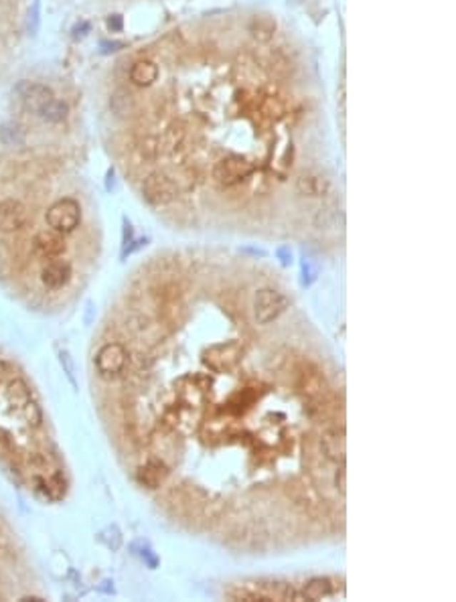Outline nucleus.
<instances>
[{
  "label": "nucleus",
  "mask_w": 456,
  "mask_h": 602,
  "mask_svg": "<svg viewBox=\"0 0 456 602\" xmlns=\"http://www.w3.org/2000/svg\"><path fill=\"white\" fill-rule=\"evenodd\" d=\"M253 173V164L241 154H228L213 166V179L221 187H235Z\"/></svg>",
  "instance_id": "1"
},
{
  "label": "nucleus",
  "mask_w": 456,
  "mask_h": 602,
  "mask_svg": "<svg viewBox=\"0 0 456 602\" xmlns=\"http://www.w3.org/2000/svg\"><path fill=\"white\" fill-rule=\"evenodd\" d=\"M81 221V207L76 199L55 201L47 211V224L59 234H71Z\"/></svg>",
  "instance_id": "2"
},
{
  "label": "nucleus",
  "mask_w": 456,
  "mask_h": 602,
  "mask_svg": "<svg viewBox=\"0 0 456 602\" xmlns=\"http://www.w3.org/2000/svg\"><path fill=\"white\" fill-rule=\"evenodd\" d=\"M142 195L154 207H163L177 199V183L165 173H152L142 183Z\"/></svg>",
  "instance_id": "3"
},
{
  "label": "nucleus",
  "mask_w": 456,
  "mask_h": 602,
  "mask_svg": "<svg viewBox=\"0 0 456 602\" xmlns=\"http://www.w3.org/2000/svg\"><path fill=\"white\" fill-rule=\"evenodd\" d=\"M288 306V299L274 289H262L258 290L255 299H253V314L255 321L260 325H268L272 321H276L280 314L286 311Z\"/></svg>",
  "instance_id": "4"
},
{
  "label": "nucleus",
  "mask_w": 456,
  "mask_h": 602,
  "mask_svg": "<svg viewBox=\"0 0 456 602\" xmlns=\"http://www.w3.org/2000/svg\"><path fill=\"white\" fill-rule=\"evenodd\" d=\"M128 363V351L124 345L120 343H106L98 351L96 357V367L100 371L101 377H118Z\"/></svg>",
  "instance_id": "5"
},
{
  "label": "nucleus",
  "mask_w": 456,
  "mask_h": 602,
  "mask_svg": "<svg viewBox=\"0 0 456 602\" xmlns=\"http://www.w3.org/2000/svg\"><path fill=\"white\" fill-rule=\"evenodd\" d=\"M16 96V100L21 101V106L29 110V112L37 114L49 104L55 96L53 89L47 88L45 84H37V81H21L13 91Z\"/></svg>",
  "instance_id": "6"
},
{
  "label": "nucleus",
  "mask_w": 456,
  "mask_h": 602,
  "mask_svg": "<svg viewBox=\"0 0 456 602\" xmlns=\"http://www.w3.org/2000/svg\"><path fill=\"white\" fill-rule=\"evenodd\" d=\"M243 357V349L240 343H219L205 351V363L213 371H231L235 365L240 363Z\"/></svg>",
  "instance_id": "7"
},
{
  "label": "nucleus",
  "mask_w": 456,
  "mask_h": 602,
  "mask_svg": "<svg viewBox=\"0 0 456 602\" xmlns=\"http://www.w3.org/2000/svg\"><path fill=\"white\" fill-rule=\"evenodd\" d=\"M26 207L21 201L6 199L0 203V231H19L26 224Z\"/></svg>",
  "instance_id": "8"
},
{
  "label": "nucleus",
  "mask_w": 456,
  "mask_h": 602,
  "mask_svg": "<svg viewBox=\"0 0 456 602\" xmlns=\"http://www.w3.org/2000/svg\"><path fill=\"white\" fill-rule=\"evenodd\" d=\"M71 280V266L64 260H51L41 270V282L49 290H59Z\"/></svg>",
  "instance_id": "9"
},
{
  "label": "nucleus",
  "mask_w": 456,
  "mask_h": 602,
  "mask_svg": "<svg viewBox=\"0 0 456 602\" xmlns=\"http://www.w3.org/2000/svg\"><path fill=\"white\" fill-rule=\"evenodd\" d=\"M136 478H138L140 485L146 487V489H158V487L165 485V481L168 478V468L163 461L152 458L136 471Z\"/></svg>",
  "instance_id": "10"
},
{
  "label": "nucleus",
  "mask_w": 456,
  "mask_h": 602,
  "mask_svg": "<svg viewBox=\"0 0 456 602\" xmlns=\"http://www.w3.org/2000/svg\"><path fill=\"white\" fill-rule=\"evenodd\" d=\"M320 452L327 461L333 463H343L345 452H347V442H345V432L343 430H327L320 436Z\"/></svg>",
  "instance_id": "11"
},
{
  "label": "nucleus",
  "mask_w": 456,
  "mask_h": 602,
  "mask_svg": "<svg viewBox=\"0 0 456 602\" xmlns=\"http://www.w3.org/2000/svg\"><path fill=\"white\" fill-rule=\"evenodd\" d=\"M33 244H35V250H37L39 256H43V258H57V256H61L65 251L64 234H59L55 229L37 234V238H35Z\"/></svg>",
  "instance_id": "12"
},
{
  "label": "nucleus",
  "mask_w": 456,
  "mask_h": 602,
  "mask_svg": "<svg viewBox=\"0 0 456 602\" xmlns=\"http://www.w3.org/2000/svg\"><path fill=\"white\" fill-rule=\"evenodd\" d=\"M298 388L303 389L308 398H318L325 391V377L315 365H306L298 371Z\"/></svg>",
  "instance_id": "13"
},
{
  "label": "nucleus",
  "mask_w": 456,
  "mask_h": 602,
  "mask_svg": "<svg viewBox=\"0 0 456 602\" xmlns=\"http://www.w3.org/2000/svg\"><path fill=\"white\" fill-rule=\"evenodd\" d=\"M158 79V67L151 59H140L130 67V81L140 88H148Z\"/></svg>",
  "instance_id": "14"
},
{
  "label": "nucleus",
  "mask_w": 456,
  "mask_h": 602,
  "mask_svg": "<svg viewBox=\"0 0 456 602\" xmlns=\"http://www.w3.org/2000/svg\"><path fill=\"white\" fill-rule=\"evenodd\" d=\"M329 179L318 173H308V175H303L298 179V193L304 195V197H323L327 191H329Z\"/></svg>",
  "instance_id": "15"
},
{
  "label": "nucleus",
  "mask_w": 456,
  "mask_h": 602,
  "mask_svg": "<svg viewBox=\"0 0 456 602\" xmlns=\"http://www.w3.org/2000/svg\"><path fill=\"white\" fill-rule=\"evenodd\" d=\"M255 400H258L255 389H252V388L240 389V391H238V393H233V396H231V400L228 401L229 414L243 416L248 410H250V408H252L253 403H255Z\"/></svg>",
  "instance_id": "16"
},
{
  "label": "nucleus",
  "mask_w": 456,
  "mask_h": 602,
  "mask_svg": "<svg viewBox=\"0 0 456 602\" xmlns=\"http://www.w3.org/2000/svg\"><path fill=\"white\" fill-rule=\"evenodd\" d=\"M274 31H276V21L270 16V14H255L252 19V23H250V33H252L253 39H258V41H270L272 39V35H274Z\"/></svg>",
  "instance_id": "17"
},
{
  "label": "nucleus",
  "mask_w": 456,
  "mask_h": 602,
  "mask_svg": "<svg viewBox=\"0 0 456 602\" xmlns=\"http://www.w3.org/2000/svg\"><path fill=\"white\" fill-rule=\"evenodd\" d=\"M333 594H335V588H333L329 578H315V580H310V582L304 586V592L300 594V598L320 601V598H330Z\"/></svg>",
  "instance_id": "18"
},
{
  "label": "nucleus",
  "mask_w": 456,
  "mask_h": 602,
  "mask_svg": "<svg viewBox=\"0 0 456 602\" xmlns=\"http://www.w3.org/2000/svg\"><path fill=\"white\" fill-rule=\"evenodd\" d=\"M67 114H69V106H67L65 101L53 98V100L39 112V116H41L43 120H47V122L59 124V122H64L65 118H67Z\"/></svg>",
  "instance_id": "19"
},
{
  "label": "nucleus",
  "mask_w": 456,
  "mask_h": 602,
  "mask_svg": "<svg viewBox=\"0 0 456 602\" xmlns=\"http://www.w3.org/2000/svg\"><path fill=\"white\" fill-rule=\"evenodd\" d=\"M6 396H9V401L13 403L14 408H23L26 401H31V389L26 388L25 381L21 379H14L9 383V389H6Z\"/></svg>",
  "instance_id": "20"
},
{
  "label": "nucleus",
  "mask_w": 456,
  "mask_h": 602,
  "mask_svg": "<svg viewBox=\"0 0 456 602\" xmlns=\"http://www.w3.org/2000/svg\"><path fill=\"white\" fill-rule=\"evenodd\" d=\"M0 139H2L4 144H9V146H16V144H23V142H25V132H23L21 126L6 124L0 130Z\"/></svg>",
  "instance_id": "21"
},
{
  "label": "nucleus",
  "mask_w": 456,
  "mask_h": 602,
  "mask_svg": "<svg viewBox=\"0 0 456 602\" xmlns=\"http://www.w3.org/2000/svg\"><path fill=\"white\" fill-rule=\"evenodd\" d=\"M23 414H25L26 422L31 424V426H39L41 422H43V414H41V408H39L35 401H26L25 406H23Z\"/></svg>",
  "instance_id": "22"
},
{
  "label": "nucleus",
  "mask_w": 456,
  "mask_h": 602,
  "mask_svg": "<svg viewBox=\"0 0 456 602\" xmlns=\"http://www.w3.org/2000/svg\"><path fill=\"white\" fill-rule=\"evenodd\" d=\"M39 26H41V2L35 0L33 6L29 9V33L37 35Z\"/></svg>",
  "instance_id": "23"
},
{
  "label": "nucleus",
  "mask_w": 456,
  "mask_h": 602,
  "mask_svg": "<svg viewBox=\"0 0 456 602\" xmlns=\"http://www.w3.org/2000/svg\"><path fill=\"white\" fill-rule=\"evenodd\" d=\"M106 26H108V31H112V33H120V31L124 29V19H122V14H110V16L106 19Z\"/></svg>",
  "instance_id": "24"
},
{
  "label": "nucleus",
  "mask_w": 456,
  "mask_h": 602,
  "mask_svg": "<svg viewBox=\"0 0 456 602\" xmlns=\"http://www.w3.org/2000/svg\"><path fill=\"white\" fill-rule=\"evenodd\" d=\"M345 477H347V473H345V466H341L339 471H337V477H335V485H337V489L341 491V495H345Z\"/></svg>",
  "instance_id": "25"
},
{
  "label": "nucleus",
  "mask_w": 456,
  "mask_h": 602,
  "mask_svg": "<svg viewBox=\"0 0 456 602\" xmlns=\"http://www.w3.org/2000/svg\"><path fill=\"white\" fill-rule=\"evenodd\" d=\"M101 47H106V53H110V51H112V53H114V51H118L120 49V47H124V43H101Z\"/></svg>",
  "instance_id": "26"
}]
</instances>
